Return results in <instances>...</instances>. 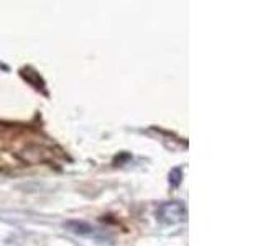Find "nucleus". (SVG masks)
I'll use <instances>...</instances> for the list:
<instances>
[{"label": "nucleus", "mask_w": 263, "mask_h": 246, "mask_svg": "<svg viewBox=\"0 0 263 246\" xmlns=\"http://www.w3.org/2000/svg\"><path fill=\"white\" fill-rule=\"evenodd\" d=\"M170 182H171V186H178V184L181 182V171H179L178 168L171 171V174H170Z\"/></svg>", "instance_id": "3"}, {"label": "nucleus", "mask_w": 263, "mask_h": 246, "mask_svg": "<svg viewBox=\"0 0 263 246\" xmlns=\"http://www.w3.org/2000/svg\"><path fill=\"white\" fill-rule=\"evenodd\" d=\"M186 217H187L186 205L183 202H178V200L161 203L158 207V210H156V218H158L164 225L181 223V221L186 220Z\"/></svg>", "instance_id": "1"}, {"label": "nucleus", "mask_w": 263, "mask_h": 246, "mask_svg": "<svg viewBox=\"0 0 263 246\" xmlns=\"http://www.w3.org/2000/svg\"><path fill=\"white\" fill-rule=\"evenodd\" d=\"M64 228L68 230V232H71L74 235H79V236H94L97 233L96 227L84 223V221H68V223L64 225Z\"/></svg>", "instance_id": "2"}]
</instances>
